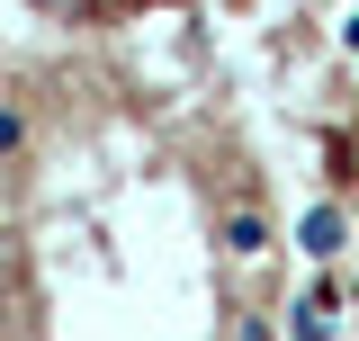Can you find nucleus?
I'll list each match as a JSON object with an SVG mask.
<instances>
[{
    "instance_id": "obj_4",
    "label": "nucleus",
    "mask_w": 359,
    "mask_h": 341,
    "mask_svg": "<svg viewBox=\"0 0 359 341\" xmlns=\"http://www.w3.org/2000/svg\"><path fill=\"white\" fill-rule=\"evenodd\" d=\"M18 144H27V117H18V108H0V153H18Z\"/></svg>"
},
{
    "instance_id": "obj_3",
    "label": "nucleus",
    "mask_w": 359,
    "mask_h": 341,
    "mask_svg": "<svg viewBox=\"0 0 359 341\" xmlns=\"http://www.w3.org/2000/svg\"><path fill=\"white\" fill-rule=\"evenodd\" d=\"M332 305H341L332 279H323L314 297H297V305H287V341H332Z\"/></svg>"
},
{
    "instance_id": "obj_5",
    "label": "nucleus",
    "mask_w": 359,
    "mask_h": 341,
    "mask_svg": "<svg viewBox=\"0 0 359 341\" xmlns=\"http://www.w3.org/2000/svg\"><path fill=\"white\" fill-rule=\"evenodd\" d=\"M36 9H63V18H90V0H36Z\"/></svg>"
},
{
    "instance_id": "obj_2",
    "label": "nucleus",
    "mask_w": 359,
    "mask_h": 341,
    "mask_svg": "<svg viewBox=\"0 0 359 341\" xmlns=\"http://www.w3.org/2000/svg\"><path fill=\"white\" fill-rule=\"evenodd\" d=\"M216 243H224L233 260H261V252H269V215H261V207H224V215H216Z\"/></svg>"
},
{
    "instance_id": "obj_1",
    "label": "nucleus",
    "mask_w": 359,
    "mask_h": 341,
    "mask_svg": "<svg viewBox=\"0 0 359 341\" xmlns=\"http://www.w3.org/2000/svg\"><path fill=\"white\" fill-rule=\"evenodd\" d=\"M341 243H351L341 207H306V215H297V252H306V260H341Z\"/></svg>"
}]
</instances>
